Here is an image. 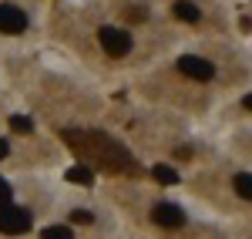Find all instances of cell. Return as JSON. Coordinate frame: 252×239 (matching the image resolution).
<instances>
[{"instance_id": "6da1fadb", "label": "cell", "mask_w": 252, "mask_h": 239, "mask_svg": "<svg viewBox=\"0 0 252 239\" xmlns=\"http://www.w3.org/2000/svg\"><path fill=\"white\" fill-rule=\"evenodd\" d=\"M27 229H31V212L20 209V205L3 202V205H0V233H3V236H20V233H27Z\"/></svg>"}, {"instance_id": "7a4b0ae2", "label": "cell", "mask_w": 252, "mask_h": 239, "mask_svg": "<svg viewBox=\"0 0 252 239\" xmlns=\"http://www.w3.org/2000/svg\"><path fill=\"white\" fill-rule=\"evenodd\" d=\"M97 40H101V47H104L111 58H125V54L131 51V34L121 31V27H101V31H97Z\"/></svg>"}, {"instance_id": "3957f363", "label": "cell", "mask_w": 252, "mask_h": 239, "mask_svg": "<svg viewBox=\"0 0 252 239\" xmlns=\"http://www.w3.org/2000/svg\"><path fill=\"white\" fill-rule=\"evenodd\" d=\"M178 71H182V74H189V78H195V81H212L215 78V68L205 58H195V54L178 58Z\"/></svg>"}, {"instance_id": "277c9868", "label": "cell", "mask_w": 252, "mask_h": 239, "mask_svg": "<svg viewBox=\"0 0 252 239\" xmlns=\"http://www.w3.org/2000/svg\"><path fill=\"white\" fill-rule=\"evenodd\" d=\"M27 31V17L14 3H0V34H24Z\"/></svg>"}, {"instance_id": "5b68a950", "label": "cell", "mask_w": 252, "mask_h": 239, "mask_svg": "<svg viewBox=\"0 0 252 239\" xmlns=\"http://www.w3.org/2000/svg\"><path fill=\"white\" fill-rule=\"evenodd\" d=\"M152 222L165 226V229H178V226H185V212L178 205H172V202H158L152 209Z\"/></svg>"}, {"instance_id": "8992f818", "label": "cell", "mask_w": 252, "mask_h": 239, "mask_svg": "<svg viewBox=\"0 0 252 239\" xmlns=\"http://www.w3.org/2000/svg\"><path fill=\"white\" fill-rule=\"evenodd\" d=\"M172 10H175V17H178V20H189V24H195V20L202 17V14H198V7H195L192 0H175Z\"/></svg>"}, {"instance_id": "52a82bcc", "label": "cell", "mask_w": 252, "mask_h": 239, "mask_svg": "<svg viewBox=\"0 0 252 239\" xmlns=\"http://www.w3.org/2000/svg\"><path fill=\"white\" fill-rule=\"evenodd\" d=\"M67 182H81V185H91V182H94V172H91L88 165H74V169H67Z\"/></svg>"}, {"instance_id": "ba28073f", "label": "cell", "mask_w": 252, "mask_h": 239, "mask_svg": "<svg viewBox=\"0 0 252 239\" xmlns=\"http://www.w3.org/2000/svg\"><path fill=\"white\" fill-rule=\"evenodd\" d=\"M232 185H235V192H239V199H246V202L252 199V175L249 172H239Z\"/></svg>"}, {"instance_id": "9c48e42d", "label": "cell", "mask_w": 252, "mask_h": 239, "mask_svg": "<svg viewBox=\"0 0 252 239\" xmlns=\"http://www.w3.org/2000/svg\"><path fill=\"white\" fill-rule=\"evenodd\" d=\"M152 175H155L161 185H178V172H175L172 165H155V169H152Z\"/></svg>"}, {"instance_id": "30bf717a", "label": "cell", "mask_w": 252, "mask_h": 239, "mask_svg": "<svg viewBox=\"0 0 252 239\" xmlns=\"http://www.w3.org/2000/svg\"><path fill=\"white\" fill-rule=\"evenodd\" d=\"M10 132H24V135H31L34 132V125L27 115H10Z\"/></svg>"}, {"instance_id": "8fae6325", "label": "cell", "mask_w": 252, "mask_h": 239, "mask_svg": "<svg viewBox=\"0 0 252 239\" xmlns=\"http://www.w3.org/2000/svg\"><path fill=\"white\" fill-rule=\"evenodd\" d=\"M40 239H74V236H71L67 226H47V229L40 233Z\"/></svg>"}, {"instance_id": "7c38bea8", "label": "cell", "mask_w": 252, "mask_h": 239, "mask_svg": "<svg viewBox=\"0 0 252 239\" xmlns=\"http://www.w3.org/2000/svg\"><path fill=\"white\" fill-rule=\"evenodd\" d=\"M71 222H78V226H91L94 216H91L88 209H74V212H71Z\"/></svg>"}, {"instance_id": "4fadbf2b", "label": "cell", "mask_w": 252, "mask_h": 239, "mask_svg": "<svg viewBox=\"0 0 252 239\" xmlns=\"http://www.w3.org/2000/svg\"><path fill=\"white\" fill-rule=\"evenodd\" d=\"M10 196H14V192H10V185L0 179V205H3V202H10Z\"/></svg>"}, {"instance_id": "5bb4252c", "label": "cell", "mask_w": 252, "mask_h": 239, "mask_svg": "<svg viewBox=\"0 0 252 239\" xmlns=\"http://www.w3.org/2000/svg\"><path fill=\"white\" fill-rule=\"evenodd\" d=\"M125 17H128V20H145V10H141V7H135V10L128 7V10H125Z\"/></svg>"}, {"instance_id": "9a60e30c", "label": "cell", "mask_w": 252, "mask_h": 239, "mask_svg": "<svg viewBox=\"0 0 252 239\" xmlns=\"http://www.w3.org/2000/svg\"><path fill=\"white\" fill-rule=\"evenodd\" d=\"M7 152H10V145H7V138H0V159H3Z\"/></svg>"}]
</instances>
